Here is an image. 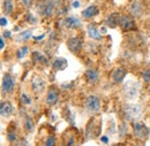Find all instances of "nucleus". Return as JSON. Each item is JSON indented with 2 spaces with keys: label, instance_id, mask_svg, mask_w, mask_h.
<instances>
[{
  "label": "nucleus",
  "instance_id": "nucleus-1",
  "mask_svg": "<svg viewBox=\"0 0 150 146\" xmlns=\"http://www.w3.org/2000/svg\"><path fill=\"white\" fill-rule=\"evenodd\" d=\"M84 110L89 114L96 115L102 110V100L97 95H88L84 99Z\"/></svg>",
  "mask_w": 150,
  "mask_h": 146
},
{
  "label": "nucleus",
  "instance_id": "nucleus-2",
  "mask_svg": "<svg viewBox=\"0 0 150 146\" xmlns=\"http://www.w3.org/2000/svg\"><path fill=\"white\" fill-rule=\"evenodd\" d=\"M132 128H133V133H134V136H135L136 139L144 140L146 138H148V136H149V129L147 128V126L144 123L139 122V121H133Z\"/></svg>",
  "mask_w": 150,
  "mask_h": 146
},
{
  "label": "nucleus",
  "instance_id": "nucleus-3",
  "mask_svg": "<svg viewBox=\"0 0 150 146\" xmlns=\"http://www.w3.org/2000/svg\"><path fill=\"white\" fill-rule=\"evenodd\" d=\"M15 89V79L11 74H5L1 82V92L2 95L5 94H12Z\"/></svg>",
  "mask_w": 150,
  "mask_h": 146
},
{
  "label": "nucleus",
  "instance_id": "nucleus-4",
  "mask_svg": "<svg viewBox=\"0 0 150 146\" xmlns=\"http://www.w3.org/2000/svg\"><path fill=\"white\" fill-rule=\"evenodd\" d=\"M124 115L127 120L135 121L141 115V107L134 104H126L124 106Z\"/></svg>",
  "mask_w": 150,
  "mask_h": 146
},
{
  "label": "nucleus",
  "instance_id": "nucleus-5",
  "mask_svg": "<svg viewBox=\"0 0 150 146\" xmlns=\"http://www.w3.org/2000/svg\"><path fill=\"white\" fill-rule=\"evenodd\" d=\"M62 143L64 146H77L79 145V137L76 129H68L62 135Z\"/></svg>",
  "mask_w": 150,
  "mask_h": 146
},
{
  "label": "nucleus",
  "instance_id": "nucleus-6",
  "mask_svg": "<svg viewBox=\"0 0 150 146\" xmlns=\"http://www.w3.org/2000/svg\"><path fill=\"white\" fill-rule=\"evenodd\" d=\"M119 27L124 31H129V30H134L136 28V23H135L134 18H132L129 15H121Z\"/></svg>",
  "mask_w": 150,
  "mask_h": 146
},
{
  "label": "nucleus",
  "instance_id": "nucleus-7",
  "mask_svg": "<svg viewBox=\"0 0 150 146\" xmlns=\"http://www.w3.org/2000/svg\"><path fill=\"white\" fill-rule=\"evenodd\" d=\"M140 91V85L139 83H128L124 88V95L128 99H134Z\"/></svg>",
  "mask_w": 150,
  "mask_h": 146
},
{
  "label": "nucleus",
  "instance_id": "nucleus-8",
  "mask_svg": "<svg viewBox=\"0 0 150 146\" xmlns=\"http://www.w3.org/2000/svg\"><path fill=\"white\" fill-rule=\"evenodd\" d=\"M144 12V7H143V4L140 1V0H135L133 1L129 6V13L133 18H141L142 14Z\"/></svg>",
  "mask_w": 150,
  "mask_h": 146
},
{
  "label": "nucleus",
  "instance_id": "nucleus-9",
  "mask_svg": "<svg viewBox=\"0 0 150 146\" xmlns=\"http://www.w3.org/2000/svg\"><path fill=\"white\" fill-rule=\"evenodd\" d=\"M59 90L54 88V86H52V88H50L49 89V91L46 93V97H45V102H46V105H49V106H54L57 102H58V100H59Z\"/></svg>",
  "mask_w": 150,
  "mask_h": 146
},
{
  "label": "nucleus",
  "instance_id": "nucleus-10",
  "mask_svg": "<svg viewBox=\"0 0 150 146\" xmlns=\"http://www.w3.org/2000/svg\"><path fill=\"white\" fill-rule=\"evenodd\" d=\"M82 39L79 37H72L67 40V47L72 53H77L82 48Z\"/></svg>",
  "mask_w": 150,
  "mask_h": 146
},
{
  "label": "nucleus",
  "instance_id": "nucleus-11",
  "mask_svg": "<svg viewBox=\"0 0 150 146\" xmlns=\"http://www.w3.org/2000/svg\"><path fill=\"white\" fill-rule=\"evenodd\" d=\"M0 114L4 119H8L13 114V105L11 101H1L0 104Z\"/></svg>",
  "mask_w": 150,
  "mask_h": 146
},
{
  "label": "nucleus",
  "instance_id": "nucleus-12",
  "mask_svg": "<svg viewBox=\"0 0 150 146\" xmlns=\"http://www.w3.org/2000/svg\"><path fill=\"white\" fill-rule=\"evenodd\" d=\"M125 76H126V70L122 67H117L112 72V74H111L113 83H115V84H120L124 81Z\"/></svg>",
  "mask_w": 150,
  "mask_h": 146
},
{
  "label": "nucleus",
  "instance_id": "nucleus-13",
  "mask_svg": "<svg viewBox=\"0 0 150 146\" xmlns=\"http://www.w3.org/2000/svg\"><path fill=\"white\" fill-rule=\"evenodd\" d=\"M31 88L36 93H40L45 88V81L40 76H34L31 79Z\"/></svg>",
  "mask_w": 150,
  "mask_h": 146
},
{
  "label": "nucleus",
  "instance_id": "nucleus-14",
  "mask_svg": "<svg viewBox=\"0 0 150 146\" xmlns=\"http://www.w3.org/2000/svg\"><path fill=\"white\" fill-rule=\"evenodd\" d=\"M82 25L81 21L79 18H76L75 16H68L65 18V27L67 29H77Z\"/></svg>",
  "mask_w": 150,
  "mask_h": 146
},
{
  "label": "nucleus",
  "instance_id": "nucleus-15",
  "mask_svg": "<svg viewBox=\"0 0 150 146\" xmlns=\"http://www.w3.org/2000/svg\"><path fill=\"white\" fill-rule=\"evenodd\" d=\"M87 31H88L89 37L95 39V40H100V39H102V34H100V31L98 30V28H97L95 24H91V23L88 24Z\"/></svg>",
  "mask_w": 150,
  "mask_h": 146
},
{
  "label": "nucleus",
  "instance_id": "nucleus-16",
  "mask_svg": "<svg viewBox=\"0 0 150 146\" xmlns=\"http://www.w3.org/2000/svg\"><path fill=\"white\" fill-rule=\"evenodd\" d=\"M98 13H99V9H98L97 6H89L84 11H82L81 15H82V18H94V16H96Z\"/></svg>",
  "mask_w": 150,
  "mask_h": 146
},
{
  "label": "nucleus",
  "instance_id": "nucleus-17",
  "mask_svg": "<svg viewBox=\"0 0 150 146\" xmlns=\"http://www.w3.org/2000/svg\"><path fill=\"white\" fill-rule=\"evenodd\" d=\"M120 18H121V15H120L119 13H112V14H110L109 18H106V24H108V27H110V28H115L117 25H119V23H120Z\"/></svg>",
  "mask_w": 150,
  "mask_h": 146
},
{
  "label": "nucleus",
  "instance_id": "nucleus-18",
  "mask_svg": "<svg viewBox=\"0 0 150 146\" xmlns=\"http://www.w3.org/2000/svg\"><path fill=\"white\" fill-rule=\"evenodd\" d=\"M67 60L64 59V58H57L56 60L53 61L52 63V68L57 70V72H60V70H64L66 67H67Z\"/></svg>",
  "mask_w": 150,
  "mask_h": 146
},
{
  "label": "nucleus",
  "instance_id": "nucleus-19",
  "mask_svg": "<svg viewBox=\"0 0 150 146\" xmlns=\"http://www.w3.org/2000/svg\"><path fill=\"white\" fill-rule=\"evenodd\" d=\"M54 11H56V1L54 0H47L46 1V5H45V12H44V15L50 18L54 14Z\"/></svg>",
  "mask_w": 150,
  "mask_h": 146
},
{
  "label": "nucleus",
  "instance_id": "nucleus-20",
  "mask_svg": "<svg viewBox=\"0 0 150 146\" xmlns=\"http://www.w3.org/2000/svg\"><path fill=\"white\" fill-rule=\"evenodd\" d=\"M23 128L27 132H31L34 128H35V123H34V120L29 116V115H25L23 117Z\"/></svg>",
  "mask_w": 150,
  "mask_h": 146
},
{
  "label": "nucleus",
  "instance_id": "nucleus-21",
  "mask_svg": "<svg viewBox=\"0 0 150 146\" xmlns=\"http://www.w3.org/2000/svg\"><path fill=\"white\" fill-rule=\"evenodd\" d=\"M86 77L88 79V82H91V83H96L99 78V75H98V72L94 69V68H89L87 72H86Z\"/></svg>",
  "mask_w": 150,
  "mask_h": 146
},
{
  "label": "nucleus",
  "instance_id": "nucleus-22",
  "mask_svg": "<svg viewBox=\"0 0 150 146\" xmlns=\"http://www.w3.org/2000/svg\"><path fill=\"white\" fill-rule=\"evenodd\" d=\"M2 9L6 15H11L14 11V2L13 0H2Z\"/></svg>",
  "mask_w": 150,
  "mask_h": 146
},
{
  "label": "nucleus",
  "instance_id": "nucleus-23",
  "mask_svg": "<svg viewBox=\"0 0 150 146\" xmlns=\"http://www.w3.org/2000/svg\"><path fill=\"white\" fill-rule=\"evenodd\" d=\"M16 138H18V136H16V127L14 124H11L7 128V139H8V142L14 143L16 140Z\"/></svg>",
  "mask_w": 150,
  "mask_h": 146
},
{
  "label": "nucleus",
  "instance_id": "nucleus-24",
  "mask_svg": "<svg viewBox=\"0 0 150 146\" xmlns=\"http://www.w3.org/2000/svg\"><path fill=\"white\" fill-rule=\"evenodd\" d=\"M31 35H33L31 30H25V31H22L21 34H19V35H18V37H16V40H18V41H24V40H28V39H30V38H31Z\"/></svg>",
  "mask_w": 150,
  "mask_h": 146
},
{
  "label": "nucleus",
  "instance_id": "nucleus-25",
  "mask_svg": "<svg viewBox=\"0 0 150 146\" xmlns=\"http://www.w3.org/2000/svg\"><path fill=\"white\" fill-rule=\"evenodd\" d=\"M33 59L37 62H40V63H44V65H47V59L39 52H34L33 53Z\"/></svg>",
  "mask_w": 150,
  "mask_h": 146
},
{
  "label": "nucleus",
  "instance_id": "nucleus-26",
  "mask_svg": "<svg viewBox=\"0 0 150 146\" xmlns=\"http://www.w3.org/2000/svg\"><path fill=\"white\" fill-rule=\"evenodd\" d=\"M57 139L54 135H49L46 136V138L44 139V146H56Z\"/></svg>",
  "mask_w": 150,
  "mask_h": 146
},
{
  "label": "nucleus",
  "instance_id": "nucleus-27",
  "mask_svg": "<svg viewBox=\"0 0 150 146\" xmlns=\"http://www.w3.org/2000/svg\"><path fill=\"white\" fill-rule=\"evenodd\" d=\"M28 52H29V47L28 46H22V47H20L19 50H18V52H16V58L20 60V59L24 58L25 55L28 54Z\"/></svg>",
  "mask_w": 150,
  "mask_h": 146
},
{
  "label": "nucleus",
  "instance_id": "nucleus-28",
  "mask_svg": "<svg viewBox=\"0 0 150 146\" xmlns=\"http://www.w3.org/2000/svg\"><path fill=\"white\" fill-rule=\"evenodd\" d=\"M20 100H21V102H22L23 105H30V104H31V99H30V97H29L25 92H23V93L21 94Z\"/></svg>",
  "mask_w": 150,
  "mask_h": 146
},
{
  "label": "nucleus",
  "instance_id": "nucleus-29",
  "mask_svg": "<svg viewBox=\"0 0 150 146\" xmlns=\"http://www.w3.org/2000/svg\"><path fill=\"white\" fill-rule=\"evenodd\" d=\"M142 78H143V81L146 82V83H150V70H144L143 73H142Z\"/></svg>",
  "mask_w": 150,
  "mask_h": 146
},
{
  "label": "nucleus",
  "instance_id": "nucleus-30",
  "mask_svg": "<svg viewBox=\"0 0 150 146\" xmlns=\"http://www.w3.org/2000/svg\"><path fill=\"white\" fill-rule=\"evenodd\" d=\"M21 2H22V5H23L24 7H30V6L33 5L34 0H21Z\"/></svg>",
  "mask_w": 150,
  "mask_h": 146
},
{
  "label": "nucleus",
  "instance_id": "nucleus-31",
  "mask_svg": "<svg viewBox=\"0 0 150 146\" xmlns=\"http://www.w3.org/2000/svg\"><path fill=\"white\" fill-rule=\"evenodd\" d=\"M28 22H29V23H36L37 21H36V18H34L31 14H29V15H28Z\"/></svg>",
  "mask_w": 150,
  "mask_h": 146
},
{
  "label": "nucleus",
  "instance_id": "nucleus-32",
  "mask_svg": "<svg viewBox=\"0 0 150 146\" xmlns=\"http://www.w3.org/2000/svg\"><path fill=\"white\" fill-rule=\"evenodd\" d=\"M1 21H0V23H1V27H5V25H7V20L5 18H0Z\"/></svg>",
  "mask_w": 150,
  "mask_h": 146
},
{
  "label": "nucleus",
  "instance_id": "nucleus-33",
  "mask_svg": "<svg viewBox=\"0 0 150 146\" xmlns=\"http://www.w3.org/2000/svg\"><path fill=\"white\" fill-rule=\"evenodd\" d=\"M4 47H5V43H4V38L1 37V38H0V48L2 50Z\"/></svg>",
  "mask_w": 150,
  "mask_h": 146
},
{
  "label": "nucleus",
  "instance_id": "nucleus-34",
  "mask_svg": "<svg viewBox=\"0 0 150 146\" xmlns=\"http://www.w3.org/2000/svg\"><path fill=\"white\" fill-rule=\"evenodd\" d=\"M11 36H12V34H11L9 31H5V32H4V37H7V38H9Z\"/></svg>",
  "mask_w": 150,
  "mask_h": 146
},
{
  "label": "nucleus",
  "instance_id": "nucleus-35",
  "mask_svg": "<svg viewBox=\"0 0 150 146\" xmlns=\"http://www.w3.org/2000/svg\"><path fill=\"white\" fill-rule=\"evenodd\" d=\"M44 35H40V36H38V37H34V39H35V40H42V39H43V38H44Z\"/></svg>",
  "mask_w": 150,
  "mask_h": 146
},
{
  "label": "nucleus",
  "instance_id": "nucleus-36",
  "mask_svg": "<svg viewBox=\"0 0 150 146\" xmlns=\"http://www.w3.org/2000/svg\"><path fill=\"white\" fill-rule=\"evenodd\" d=\"M102 142L103 143H109V137H105V136L102 137Z\"/></svg>",
  "mask_w": 150,
  "mask_h": 146
},
{
  "label": "nucleus",
  "instance_id": "nucleus-37",
  "mask_svg": "<svg viewBox=\"0 0 150 146\" xmlns=\"http://www.w3.org/2000/svg\"><path fill=\"white\" fill-rule=\"evenodd\" d=\"M73 6H74V7H79V6H80V2H79V1H74V2H73Z\"/></svg>",
  "mask_w": 150,
  "mask_h": 146
},
{
  "label": "nucleus",
  "instance_id": "nucleus-38",
  "mask_svg": "<svg viewBox=\"0 0 150 146\" xmlns=\"http://www.w3.org/2000/svg\"><path fill=\"white\" fill-rule=\"evenodd\" d=\"M148 93H149V95H150V86H149V89H148Z\"/></svg>",
  "mask_w": 150,
  "mask_h": 146
},
{
  "label": "nucleus",
  "instance_id": "nucleus-39",
  "mask_svg": "<svg viewBox=\"0 0 150 146\" xmlns=\"http://www.w3.org/2000/svg\"><path fill=\"white\" fill-rule=\"evenodd\" d=\"M149 29H150V22H149Z\"/></svg>",
  "mask_w": 150,
  "mask_h": 146
}]
</instances>
